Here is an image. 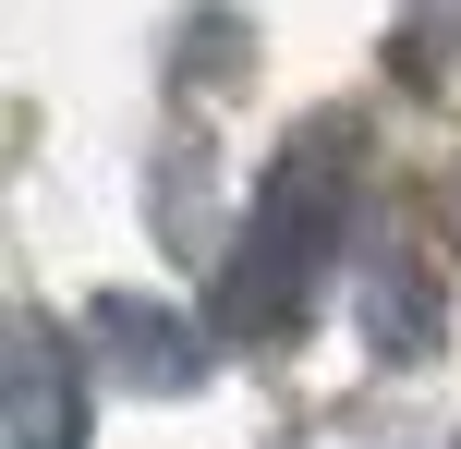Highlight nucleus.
<instances>
[{
  "instance_id": "4",
  "label": "nucleus",
  "mask_w": 461,
  "mask_h": 449,
  "mask_svg": "<svg viewBox=\"0 0 461 449\" xmlns=\"http://www.w3.org/2000/svg\"><path fill=\"white\" fill-rule=\"evenodd\" d=\"M365 328H376V353H389V364H425V353L449 340V292H438V267H425L413 243H389V256H376Z\"/></svg>"
},
{
  "instance_id": "3",
  "label": "nucleus",
  "mask_w": 461,
  "mask_h": 449,
  "mask_svg": "<svg viewBox=\"0 0 461 449\" xmlns=\"http://www.w3.org/2000/svg\"><path fill=\"white\" fill-rule=\"evenodd\" d=\"M86 340H97V364H110L122 389H158V401L207 377V328H194L183 304H146V292H97Z\"/></svg>"
},
{
  "instance_id": "1",
  "label": "nucleus",
  "mask_w": 461,
  "mask_h": 449,
  "mask_svg": "<svg viewBox=\"0 0 461 449\" xmlns=\"http://www.w3.org/2000/svg\"><path fill=\"white\" fill-rule=\"evenodd\" d=\"M340 146H352L340 121H316V134L267 170V194H255L243 243H230V267H219V328L267 340V328H292V316L316 304V267H328L340 207H352V158Z\"/></svg>"
},
{
  "instance_id": "2",
  "label": "nucleus",
  "mask_w": 461,
  "mask_h": 449,
  "mask_svg": "<svg viewBox=\"0 0 461 449\" xmlns=\"http://www.w3.org/2000/svg\"><path fill=\"white\" fill-rule=\"evenodd\" d=\"M0 449H86V364L49 316H13L0 353Z\"/></svg>"
}]
</instances>
